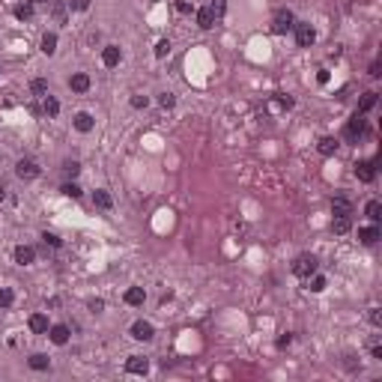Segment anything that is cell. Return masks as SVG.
Segmentation results:
<instances>
[{
	"instance_id": "7402d4cb",
	"label": "cell",
	"mask_w": 382,
	"mask_h": 382,
	"mask_svg": "<svg viewBox=\"0 0 382 382\" xmlns=\"http://www.w3.org/2000/svg\"><path fill=\"white\" fill-rule=\"evenodd\" d=\"M317 149L323 152V156H331V152L337 149V140H334V137H320V143H317Z\"/></svg>"
},
{
	"instance_id": "484cf974",
	"label": "cell",
	"mask_w": 382,
	"mask_h": 382,
	"mask_svg": "<svg viewBox=\"0 0 382 382\" xmlns=\"http://www.w3.org/2000/svg\"><path fill=\"white\" fill-rule=\"evenodd\" d=\"M15 18L30 21V18H33V3H21V6H15Z\"/></svg>"
},
{
	"instance_id": "f35d334b",
	"label": "cell",
	"mask_w": 382,
	"mask_h": 382,
	"mask_svg": "<svg viewBox=\"0 0 382 382\" xmlns=\"http://www.w3.org/2000/svg\"><path fill=\"white\" fill-rule=\"evenodd\" d=\"M159 102H162V108H173V96H170V93H162Z\"/></svg>"
},
{
	"instance_id": "ac0fdd59",
	"label": "cell",
	"mask_w": 382,
	"mask_h": 382,
	"mask_svg": "<svg viewBox=\"0 0 382 382\" xmlns=\"http://www.w3.org/2000/svg\"><path fill=\"white\" fill-rule=\"evenodd\" d=\"M197 24H200L203 30H212V27H215V12H212L209 6L200 9V12H197Z\"/></svg>"
},
{
	"instance_id": "603a6c76",
	"label": "cell",
	"mask_w": 382,
	"mask_h": 382,
	"mask_svg": "<svg viewBox=\"0 0 382 382\" xmlns=\"http://www.w3.org/2000/svg\"><path fill=\"white\" fill-rule=\"evenodd\" d=\"M373 105H376V93H364L361 102H358V110H355V113H367Z\"/></svg>"
},
{
	"instance_id": "44dd1931",
	"label": "cell",
	"mask_w": 382,
	"mask_h": 382,
	"mask_svg": "<svg viewBox=\"0 0 382 382\" xmlns=\"http://www.w3.org/2000/svg\"><path fill=\"white\" fill-rule=\"evenodd\" d=\"M54 51H57V33H45V36H42V54L51 57Z\"/></svg>"
},
{
	"instance_id": "e575fe53",
	"label": "cell",
	"mask_w": 382,
	"mask_h": 382,
	"mask_svg": "<svg viewBox=\"0 0 382 382\" xmlns=\"http://www.w3.org/2000/svg\"><path fill=\"white\" fill-rule=\"evenodd\" d=\"M42 239H45V245H51V248H60V236H54V233H42Z\"/></svg>"
},
{
	"instance_id": "8992f818",
	"label": "cell",
	"mask_w": 382,
	"mask_h": 382,
	"mask_svg": "<svg viewBox=\"0 0 382 382\" xmlns=\"http://www.w3.org/2000/svg\"><path fill=\"white\" fill-rule=\"evenodd\" d=\"M355 176L361 182H373L376 179V162H358L355 164Z\"/></svg>"
},
{
	"instance_id": "d590c367",
	"label": "cell",
	"mask_w": 382,
	"mask_h": 382,
	"mask_svg": "<svg viewBox=\"0 0 382 382\" xmlns=\"http://www.w3.org/2000/svg\"><path fill=\"white\" fill-rule=\"evenodd\" d=\"M63 170H66L69 176H75V173L81 170V164H78V162H66V164H63Z\"/></svg>"
},
{
	"instance_id": "7c38bea8",
	"label": "cell",
	"mask_w": 382,
	"mask_h": 382,
	"mask_svg": "<svg viewBox=\"0 0 382 382\" xmlns=\"http://www.w3.org/2000/svg\"><path fill=\"white\" fill-rule=\"evenodd\" d=\"M102 63H105L108 69H113V66L120 63V48H117V45H108V48L102 51Z\"/></svg>"
},
{
	"instance_id": "9c48e42d",
	"label": "cell",
	"mask_w": 382,
	"mask_h": 382,
	"mask_svg": "<svg viewBox=\"0 0 382 382\" xmlns=\"http://www.w3.org/2000/svg\"><path fill=\"white\" fill-rule=\"evenodd\" d=\"M33 260H36V251H33L30 245H18V248H15V263H18V266H30Z\"/></svg>"
},
{
	"instance_id": "74e56055",
	"label": "cell",
	"mask_w": 382,
	"mask_h": 382,
	"mask_svg": "<svg viewBox=\"0 0 382 382\" xmlns=\"http://www.w3.org/2000/svg\"><path fill=\"white\" fill-rule=\"evenodd\" d=\"M54 18H57V21H60V24H63V21H66V9H63V6H60V3H57V6H54Z\"/></svg>"
},
{
	"instance_id": "f6af8a7d",
	"label": "cell",
	"mask_w": 382,
	"mask_h": 382,
	"mask_svg": "<svg viewBox=\"0 0 382 382\" xmlns=\"http://www.w3.org/2000/svg\"><path fill=\"white\" fill-rule=\"evenodd\" d=\"M30 3H42V0H30Z\"/></svg>"
},
{
	"instance_id": "b9f144b4",
	"label": "cell",
	"mask_w": 382,
	"mask_h": 382,
	"mask_svg": "<svg viewBox=\"0 0 382 382\" xmlns=\"http://www.w3.org/2000/svg\"><path fill=\"white\" fill-rule=\"evenodd\" d=\"M370 75H373V78H379V75H382V66H379V63H373V66H370Z\"/></svg>"
},
{
	"instance_id": "f1b7e54d",
	"label": "cell",
	"mask_w": 382,
	"mask_h": 382,
	"mask_svg": "<svg viewBox=\"0 0 382 382\" xmlns=\"http://www.w3.org/2000/svg\"><path fill=\"white\" fill-rule=\"evenodd\" d=\"M12 290H6V287H0V308H9V304H12Z\"/></svg>"
},
{
	"instance_id": "8d00e7d4",
	"label": "cell",
	"mask_w": 382,
	"mask_h": 382,
	"mask_svg": "<svg viewBox=\"0 0 382 382\" xmlns=\"http://www.w3.org/2000/svg\"><path fill=\"white\" fill-rule=\"evenodd\" d=\"M370 323H373V326H382V311H379V308H370Z\"/></svg>"
},
{
	"instance_id": "52a82bcc",
	"label": "cell",
	"mask_w": 382,
	"mask_h": 382,
	"mask_svg": "<svg viewBox=\"0 0 382 382\" xmlns=\"http://www.w3.org/2000/svg\"><path fill=\"white\" fill-rule=\"evenodd\" d=\"M152 334H156V331H152V326L143 323V320H137V323L132 326V337H135V340H152Z\"/></svg>"
},
{
	"instance_id": "277c9868",
	"label": "cell",
	"mask_w": 382,
	"mask_h": 382,
	"mask_svg": "<svg viewBox=\"0 0 382 382\" xmlns=\"http://www.w3.org/2000/svg\"><path fill=\"white\" fill-rule=\"evenodd\" d=\"M314 39H317V30H314L311 24H296V42H299L301 48H311Z\"/></svg>"
},
{
	"instance_id": "cb8c5ba5",
	"label": "cell",
	"mask_w": 382,
	"mask_h": 382,
	"mask_svg": "<svg viewBox=\"0 0 382 382\" xmlns=\"http://www.w3.org/2000/svg\"><path fill=\"white\" fill-rule=\"evenodd\" d=\"M42 110L48 113V117H57V113H60V102H57L54 96H45V105H42Z\"/></svg>"
},
{
	"instance_id": "ab89813d",
	"label": "cell",
	"mask_w": 382,
	"mask_h": 382,
	"mask_svg": "<svg viewBox=\"0 0 382 382\" xmlns=\"http://www.w3.org/2000/svg\"><path fill=\"white\" fill-rule=\"evenodd\" d=\"M132 108H146V96H135V99H132Z\"/></svg>"
},
{
	"instance_id": "3957f363",
	"label": "cell",
	"mask_w": 382,
	"mask_h": 382,
	"mask_svg": "<svg viewBox=\"0 0 382 382\" xmlns=\"http://www.w3.org/2000/svg\"><path fill=\"white\" fill-rule=\"evenodd\" d=\"M293 27H296L293 12H290V9H278V12H275V21H272V30H275V33H287V30H293Z\"/></svg>"
},
{
	"instance_id": "d6a6232c",
	"label": "cell",
	"mask_w": 382,
	"mask_h": 382,
	"mask_svg": "<svg viewBox=\"0 0 382 382\" xmlns=\"http://www.w3.org/2000/svg\"><path fill=\"white\" fill-rule=\"evenodd\" d=\"M30 87H33V93H48V81L45 78H36Z\"/></svg>"
},
{
	"instance_id": "836d02e7",
	"label": "cell",
	"mask_w": 382,
	"mask_h": 382,
	"mask_svg": "<svg viewBox=\"0 0 382 382\" xmlns=\"http://www.w3.org/2000/svg\"><path fill=\"white\" fill-rule=\"evenodd\" d=\"M69 6L78 9V12H84V9H90V0H69Z\"/></svg>"
},
{
	"instance_id": "5bb4252c",
	"label": "cell",
	"mask_w": 382,
	"mask_h": 382,
	"mask_svg": "<svg viewBox=\"0 0 382 382\" xmlns=\"http://www.w3.org/2000/svg\"><path fill=\"white\" fill-rule=\"evenodd\" d=\"M48 337L57 343V347H63V343L69 340V328H66V326H51V328H48Z\"/></svg>"
},
{
	"instance_id": "30bf717a",
	"label": "cell",
	"mask_w": 382,
	"mask_h": 382,
	"mask_svg": "<svg viewBox=\"0 0 382 382\" xmlns=\"http://www.w3.org/2000/svg\"><path fill=\"white\" fill-rule=\"evenodd\" d=\"M72 126L75 129H78V132H93V117H90V113L87 110H81V113H75V120H72Z\"/></svg>"
},
{
	"instance_id": "83f0119b",
	"label": "cell",
	"mask_w": 382,
	"mask_h": 382,
	"mask_svg": "<svg viewBox=\"0 0 382 382\" xmlns=\"http://www.w3.org/2000/svg\"><path fill=\"white\" fill-rule=\"evenodd\" d=\"M60 191H63V194H66V197H72V200H75V197H81V188H78V185H75V182H66V185H63Z\"/></svg>"
},
{
	"instance_id": "8fae6325",
	"label": "cell",
	"mask_w": 382,
	"mask_h": 382,
	"mask_svg": "<svg viewBox=\"0 0 382 382\" xmlns=\"http://www.w3.org/2000/svg\"><path fill=\"white\" fill-rule=\"evenodd\" d=\"M358 242H364V245H373V242H379V227H376V224H370V227H361V230H358Z\"/></svg>"
},
{
	"instance_id": "4fadbf2b",
	"label": "cell",
	"mask_w": 382,
	"mask_h": 382,
	"mask_svg": "<svg viewBox=\"0 0 382 382\" xmlns=\"http://www.w3.org/2000/svg\"><path fill=\"white\" fill-rule=\"evenodd\" d=\"M69 87L75 90V93H87L90 90V78H87V75H72V78H69Z\"/></svg>"
},
{
	"instance_id": "7bdbcfd3",
	"label": "cell",
	"mask_w": 382,
	"mask_h": 382,
	"mask_svg": "<svg viewBox=\"0 0 382 382\" xmlns=\"http://www.w3.org/2000/svg\"><path fill=\"white\" fill-rule=\"evenodd\" d=\"M176 9H179V12H191V3H185V0H182V3H176Z\"/></svg>"
},
{
	"instance_id": "60d3db41",
	"label": "cell",
	"mask_w": 382,
	"mask_h": 382,
	"mask_svg": "<svg viewBox=\"0 0 382 382\" xmlns=\"http://www.w3.org/2000/svg\"><path fill=\"white\" fill-rule=\"evenodd\" d=\"M90 308H93V311H102V308H105V301H102V299H93V301H90Z\"/></svg>"
},
{
	"instance_id": "7a4b0ae2",
	"label": "cell",
	"mask_w": 382,
	"mask_h": 382,
	"mask_svg": "<svg viewBox=\"0 0 382 382\" xmlns=\"http://www.w3.org/2000/svg\"><path fill=\"white\" fill-rule=\"evenodd\" d=\"M367 132V123H364V113H353V120L347 123V129H343V137H347V140H358L361 135Z\"/></svg>"
},
{
	"instance_id": "9a60e30c",
	"label": "cell",
	"mask_w": 382,
	"mask_h": 382,
	"mask_svg": "<svg viewBox=\"0 0 382 382\" xmlns=\"http://www.w3.org/2000/svg\"><path fill=\"white\" fill-rule=\"evenodd\" d=\"M30 331L45 334V331H48V317H45V314H33V317H30Z\"/></svg>"
},
{
	"instance_id": "ffe728a7",
	"label": "cell",
	"mask_w": 382,
	"mask_h": 382,
	"mask_svg": "<svg viewBox=\"0 0 382 382\" xmlns=\"http://www.w3.org/2000/svg\"><path fill=\"white\" fill-rule=\"evenodd\" d=\"M93 203H96L99 209H110V206H113L110 194H108V191H102V188H99V191H93Z\"/></svg>"
},
{
	"instance_id": "4316f807",
	"label": "cell",
	"mask_w": 382,
	"mask_h": 382,
	"mask_svg": "<svg viewBox=\"0 0 382 382\" xmlns=\"http://www.w3.org/2000/svg\"><path fill=\"white\" fill-rule=\"evenodd\" d=\"M48 364H51L48 355H30V367L33 370H48Z\"/></svg>"
},
{
	"instance_id": "6da1fadb",
	"label": "cell",
	"mask_w": 382,
	"mask_h": 382,
	"mask_svg": "<svg viewBox=\"0 0 382 382\" xmlns=\"http://www.w3.org/2000/svg\"><path fill=\"white\" fill-rule=\"evenodd\" d=\"M317 269H320V263L314 254H299L293 263V275H299V278H311V275H317Z\"/></svg>"
},
{
	"instance_id": "d6986e66",
	"label": "cell",
	"mask_w": 382,
	"mask_h": 382,
	"mask_svg": "<svg viewBox=\"0 0 382 382\" xmlns=\"http://www.w3.org/2000/svg\"><path fill=\"white\" fill-rule=\"evenodd\" d=\"M143 299H146V293L140 287H129L126 290V304H143Z\"/></svg>"
},
{
	"instance_id": "d4e9b609",
	"label": "cell",
	"mask_w": 382,
	"mask_h": 382,
	"mask_svg": "<svg viewBox=\"0 0 382 382\" xmlns=\"http://www.w3.org/2000/svg\"><path fill=\"white\" fill-rule=\"evenodd\" d=\"M367 218H370L373 224L382 218V203H379V200H370V203H367Z\"/></svg>"
},
{
	"instance_id": "4dcf8cb0",
	"label": "cell",
	"mask_w": 382,
	"mask_h": 382,
	"mask_svg": "<svg viewBox=\"0 0 382 382\" xmlns=\"http://www.w3.org/2000/svg\"><path fill=\"white\" fill-rule=\"evenodd\" d=\"M167 54H170V42H167V39H162V42L156 45V57H167Z\"/></svg>"
},
{
	"instance_id": "5b68a950",
	"label": "cell",
	"mask_w": 382,
	"mask_h": 382,
	"mask_svg": "<svg viewBox=\"0 0 382 382\" xmlns=\"http://www.w3.org/2000/svg\"><path fill=\"white\" fill-rule=\"evenodd\" d=\"M15 173H18L21 179H36V176H39V164H36L33 159H21V162L15 164Z\"/></svg>"
},
{
	"instance_id": "e0dca14e",
	"label": "cell",
	"mask_w": 382,
	"mask_h": 382,
	"mask_svg": "<svg viewBox=\"0 0 382 382\" xmlns=\"http://www.w3.org/2000/svg\"><path fill=\"white\" fill-rule=\"evenodd\" d=\"M331 212L334 215H353V203L347 197H334L331 200Z\"/></svg>"
},
{
	"instance_id": "ba28073f",
	"label": "cell",
	"mask_w": 382,
	"mask_h": 382,
	"mask_svg": "<svg viewBox=\"0 0 382 382\" xmlns=\"http://www.w3.org/2000/svg\"><path fill=\"white\" fill-rule=\"evenodd\" d=\"M126 370H129V373H140V376H143V373L149 370V361H146L143 355H129V361H126Z\"/></svg>"
},
{
	"instance_id": "f546056e",
	"label": "cell",
	"mask_w": 382,
	"mask_h": 382,
	"mask_svg": "<svg viewBox=\"0 0 382 382\" xmlns=\"http://www.w3.org/2000/svg\"><path fill=\"white\" fill-rule=\"evenodd\" d=\"M209 9L215 12V18H218V15H224V9H227V0H212V3H209Z\"/></svg>"
},
{
	"instance_id": "ee69618b",
	"label": "cell",
	"mask_w": 382,
	"mask_h": 382,
	"mask_svg": "<svg viewBox=\"0 0 382 382\" xmlns=\"http://www.w3.org/2000/svg\"><path fill=\"white\" fill-rule=\"evenodd\" d=\"M0 200H3V185H0Z\"/></svg>"
},
{
	"instance_id": "1f68e13d",
	"label": "cell",
	"mask_w": 382,
	"mask_h": 382,
	"mask_svg": "<svg viewBox=\"0 0 382 382\" xmlns=\"http://www.w3.org/2000/svg\"><path fill=\"white\" fill-rule=\"evenodd\" d=\"M311 290H314V293H323V290H326V278H323V275H314Z\"/></svg>"
},
{
	"instance_id": "2e32d148",
	"label": "cell",
	"mask_w": 382,
	"mask_h": 382,
	"mask_svg": "<svg viewBox=\"0 0 382 382\" xmlns=\"http://www.w3.org/2000/svg\"><path fill=\"white\" fill-rule=\"evenodd\" d=\"M350 227H353L350 215H334V221H331V230L334 233H350Z\"/></svg>"
}]
</instances>
